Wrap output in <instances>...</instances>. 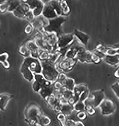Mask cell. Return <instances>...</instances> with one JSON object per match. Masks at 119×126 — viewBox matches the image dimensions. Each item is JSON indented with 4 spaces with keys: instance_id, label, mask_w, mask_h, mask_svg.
Wrapping results in <instances>:
<instances>
[{
    "instance_id": "1",
    "label": "cell",
    "mask_w": 119,
    "mask_h": 126,
    "mask_svg": "<svg viewBox=\"0 0 119 126\" xmlns=\"http://www.w3.org/2000/svg\"><path fill=\"white\" fill-rule=\"evenodd\" d=\"M42 65V74L48 81L53 83L56 81L60 74L57 70L55 63L49 60L41 61Z\"/></svg>"
},
{
    "instance_id": "2",
    "label": "cell",
    "mask_w": 119,
    "mask_h": 126,
    "mask_svg": "<svg viewBox=\"0 0 119 126\" xmlns=\"http://www.w3.org/2000/svg\"><path fill=\"white\" fill-rule=\"evenodd\" d=\"M49 25L43 29L48 32H53L59 37L63 33V26L66 21V16H59L56 18L49 20Z\"/></svg>"
},
{
    "instance_id": "3",
    "label": "cell",
    "mask_w": 119,
    "mask_h": 126,
    "mask_svg": "<svg viewBox=\"0 0 119 126\" xmlns=\"http://www.w3.org/2000/svg\"><path fill=\"white\" fill-rule=\"evenodd\" d=\"M78 61L76 58L70 59L60 56L55 65L59 73H66L71 71L73 69Z\"/></svg>"
},
{
    "instance_id": "4",
    "label": "cell",
    "mask_w": 119,
    "mask_h": 126,
    "mask_svg": "<svg viewBox=\"0 0 119 126\" xmlns=\"http://www.w3.org/2000/svg\"><path fill=\"white\" fill-rule=\"evenodd\" d=\"M92 97H89L84 101L85 104L91 105L94 108L99 107L100 103L105 98V94L103 89L97 90L91 92Z\"/></svg>"
},
{
    "instance_id": "5",
    "label": "cell",
    "mask_w": 119,
    "mask_h": 126,
    "mask_svg": "<svg viewBox=\"0 0 119 126\" xmlns=\"http://www.w3.org/2000/svg\"><path fill=\"white\" fill-rule=\"evenodd\" d=\"M41 113L37 106L32 105L27 108L25 113L26 118L31 125L36 126L38 125V118Z\"/></svg>"
},
{
    "instance_id": "6",
    "label": "cell",
    "mask_w": 119,
    "mask_h": 126,
    "mask_svg": "<svg viewBox=\"0 0 119 126\" xmlns=\"http://www.w3.org/2000/svg\"><path fill=\"white\" fill-rule=\"evenodd\" d=\"M24 61L34 75L42 74V65L41 61L39 58L30 56L26 57Z\"/></svg>"
},
{
    "instance_id": "7",
    "label": "cell",
    "mask_w": 119,
    "mask_h": 126,
    "mask_svg": "<svg viewBox=\"0 0 119 126\" xmlns=\"http://www.w3.org/2000/svg\"><path fill=\"white\" fill-rule=\"evenodd\" d=\"M85 47L82 45L75 38L72 43L69 46V47L65 54V57L74 59L75 58L77 54L81 51L85 50Z\"/></svg>"
},
{
    "instance_id": "8",
    "label": "cell",
    "mask_w": 119,
    "mask_h": 126,
    "mask_svg": "<svg viewBox=\"0 0 119 126\" xmlns=\"http://www.w3.org/2000/svg\"><path fill=\"white\" fill-rule=\"evenodd\" d=\"M99 107L100 109L101 113L104 116L113 114L115 110L116 106L112 100L105 98L100 104Z\"/></svg>"
},
{
    "instance_id": "9",
    "label": "cell",
    "mask_w": 119,
    "mask_h": 126,
    "mask_svg": "<svg viewBox=\"0 0 119 126\" xmlns=\"http://www.w3.org/2000/svg\"><path fill=\"white\" fill-rule=\"evenodd\" d=\"M33 82L32 88L33 90L36 92H39L41 89L52 83L47 81L42 74H35Z\"/></svg>"
},
{
    "instance_id": "10",
    "label": "cell",
    "mask_w": 119,
    "mask_h": 126,
    "mask_svg": "<svg viewBox=\"0 0 119 126\" xmlns=\"http://www.w3.org/2000/svg\"><path fill=\"white\" fill-rule=\"evenodd\" d=\"M74 39L73 34H63L58 37L57 45L59 49L68 47Z\"/></svg>"
},
{
    "instance_id": "11",
    "label": "cell",
    "mask_w": 119,
    "mask_h": 126,
    "mask_svg": "<svg viewBox=\"0 0 119 126\" xmlns=\"http://www.w3.org/2000/svg\"><path fill=\"white\" fill-rule=\"evenodd\" d=\"M45 3L41 0H33L29 4L30 11L35 17L42 15L44 9Z\"/></svg>"
},
{
    "instance_id": "12",
    "label": "cell",
    "mask_w": 119,
    "mask_h": 126,
    "mask_svg": "<svg viewBox=\"0 0 119 126\" xmlns=\"http://www.w3.org/2000/svg\"><path fill=\"white\" fill-rule=\"evenodd\" d=\"M30 11L28 4L21 3L13 12V15L17 18L20 19H25L26 14Z\"/></svg>"
},
{
    "instance_id": "13",
    "label": "cell",
    "mask_w": 119,
    "mask_h": 126,
    "mask_svg": "<svg viewBox=\"0 0 119 126\" xmlns=\"http://www.w3.org/2000/svg\"><path fill=\"white\" fill-rule=\"evenodd\" d=\"M77 61L82 63H93L92 52L86 49L79 52L75 57Z\"/></svg>"
},
{
    "instance_id": "14",
    "label": "cell",
    "mask_w": 119,
    "mask_h": 126,
    "mask_svg": "<svg viewBox=\"0 0 119 126\" xmlns=\"http://www.w3.org/2000/svg\"><path fill=\"white\" fill-rule=\"evenodd\" d=\"M42 15L48 20L55 19L59 16L55 11L49 3L45 4Z\"/></svg>"
},
{
    "instance_id": "15",
    "label": "cell",
    "mask_w": 119,
    "mask_h": 126,
    "mask_svg": "<svg viewBox=\"0 0 119 126\" xmlns=\"http://www.w3.org/2000/svg\"><path fill=\"white\" fill-rule=\"evenodd\" d=\"M73 35L74 38L83 46H86L88 44L90 37L88 35L79 30L75 29L73 31Z\"/></svg>"
},
{
    "instance_id": "16",
    "label": "cell",
    "mask_w": 119,
    "mask_h": 126,
    "mask_svg": "<svg viewBox=\"0 0 119 126\" xmlns=\"http://www.w3.org/2000/svg\"><path fill=\"white\" fill-rule=\"evenodd\" d=\"M31 22L33 27L37 29H44L49 25V21L41 15L35 17Z\"/></svg>"
},
{
    "instance_id": "17",
    "label": "cell",
    "mask_w": 119,
    "mask_h": 126,
    "mask_svg": "<svg viewBox=\"0 0 119 126\" xmlns=\"http://www.w3.org/2000/svg\"><path fill=\"white\" fill-rule=\"evenodd\" d=\"M21 72L26 80L29 82L33 81L35 75L31 72L27 64L24 61L21 65Z\"/></svg>"
},
{
    "instance_id": "18",
    "label": "cell",
    "mask_w": 119,
    "mask_h": 126,
    "mask_svg": "<svg viewBox=\"0 0 119 126\" xmlns=\"http://www.w3.org/2000/svg\"><path fill=\"white\" fill-rule=\"evenodd\" d=\"M25 46L27 49L30 52L31 57L39 58L40 48L35 42L33 41H30L26 43Z\"/></svg>"
},
{
    "instance_id": "19",
    "label": "cell",
    "mask_w": 119,
    "mask_h": 126,
    "mask_svg": "<svg viewBox=\"0 0 119 126\" xmlns=\"http://www.w3.org/2000/svg\"><path fill=\"white\" fill-rule=\"evenodd\" d=\"M55 89L52 83L50 85L41 89L38 93H39L41 96L46 100L48 98L53 95Z\"/></svg>"
},
{
    "instance_id": "20",
    "label": "cell",
    "mask_w": 119,
    "mask_h": 126,
    "mask_svg": "<svg viewBox=\"0 0 119 126\" xmlns=\"http://www.w3.org/2000/svg\"><path fill=\"white\" fill-rule=\"evenodd\" d=\"M45 101H46L49 104V106L54 110L59 111L60 108L61 106V100L53 96H50Z\"/></svg>"
},
{
    "instance_id": "21",
    "label": "cell",
    "mask_w": 119,
    "mask_h": 126,
    "mask_svg": "<svg viewBox=\"0 0 119 126\" xmlns=\"http://www.w3.org/2000/svg\"><path fill=\"white\" fill-rule=\"evenodd\" d=\"M35 42L40 49H41L42 50L47 51L50 53L52 50V47L47 40L43 38L38 39Z\"/></svg>"
},
{
    "instance_id": "22",
    "label": "cell",
    "mask_w": 119,
    "mask_h": 126,
    "mask_svg": "<svg viewBox=\"0 0 119 126\" xmlns=\"http://www.w3.org/2000/svg\"><path fill=\"white\" fill-rule=\"evenodd\" d=\"M74 111L73 105H72L69 102L66 103L62 104L59 110V112L63 114L66 116L70 115Z\"/></svg>"
},
{
    "instance_id": "23",
    "label": "cell",
    "mask_w": 119,
    "mask_h": 126,
    "mask_svg": "<svg viewBox=\"0 0 119 126\" xmlns=\"http://www.w3.org/2000/svg\"><path fill=\"white\" fill-rule=\"evenodd\" d=\"M12 95L9 94H0V110H5L7 105L12 98Z\"/></svg>"
},
{
    "instance_id": "24",
    "label": "cell",
    "mask_w": 119,
    "mask_h": 126,
    "mask_svg": "<svg viewBox=\"0 0 119 126\" xmlns=\"http://www.w3.org/2000/svg\"><path fill=\"white\" fill-rule=\"evenodd\" d=\"M105 63L112 65H118L119 64V56L118 55L110 56L105 55L104 57Z\"/></svg>"
},
{
    "instance_id": "25",
    "label": "cell",
    "mask_w": 119,
    "mask_h": 126,
    "mask_svg": "<svg viewBox=\"0 0 119 126\" xmlns=\"http://www.w3.org/2000/svg\"><path fill=\"white\" fill-rule=\"evenodd\" d=\"M63 88L73 91V88L75 85V82L72 78L66 77L64 80L61 82Z\"/></svg>"
},
{
    "instance_id": "26",
    "label": "cell",
    "mask_w": 119,
    "mask_h": 126,
    "mask_svg": "<svg viewBox=\"0 0 119 126\" xmlns=\"http://www.w3.org/2000/svg\"><path fill=\"white\" fill-rule=\"evenodd\" d=\"M50 119L46 115L41 113L38 121V125L41 126H49L50 125Z\"/></svg>"
},
{
    "instance_id": "27",
    "label": "cell",
    "mask_w": 119,
    "mask_h": 126,
    "mask_svg": "<svg viewBox=\"0 0 119 126\" xmlns=\"http://www.w3.org/2000/svg\"><path fill=\"white\" fill-rule=\"evenodd\" d=\"M48 3L54 9L58 16H63L60 2L57 0H50Z\"/></svg>"
},
{
    "instance_id": "28",
    "label": "cell",
    "mask_w": 119,
    "mask_h": 126,
    "mask_svg": "<svg viewBox=\"0 0 119 126\" xmlns=\"http://www.w3.org/2000/svg\"><path fill=\"white\" fill-rule=\"evenodd\" d=\"M87 88H88L87 85L85 84H75L72 91L73 95L77 96H80V95L81 94L82 92Z\"/></svg>"
},
{
    "instance_id": "29",
    "label": "cell",
    "mask_w": 119,
    "mask_h": 126,
    "mask_svg": "<svg viewBox=\"0 0 119 126\" xmlns=\"http://www.w3.org/2000/svg\"><path fill=\"white\" fill-rule=\"evenodd\" d=\"M60 90L62 98L66 99L67 100H68L69 99H70L72 96L73 94L72 91L64 88L63 87L60 89Z\"/></svg>"
},
{
    "instance_id": "30",
    "label": "cell",
    "mask_w": 119,
    "mask_h": 126,
    "mask_svg": "<svg viewBox=\"0 0 119 126\" xmlns=\"http://www.w3.org/2000/svg\"><path fill=\"white\" fill-rule=\"evenodd\" d=\"M8 57L9 55L7 53L0 54V63H2L5 68H9L10 67V63L7 61Z\"/></svg>"
},
{
    "instance_id": "31",
    "label": "cell",
    "mask_w": 119,
    "mask_h": 126,
    "mask_svg": "<svg viewBox=\"0 0 119 126\" xmlns=\"http://www.w3.org/2000/svg\"><path fill=\"white\" fill-rule=\"evenodd\" d=\"M21 2L20 0H12L9 3V8L8 12L13 13L14 11L19 6Z\"/></svg>"
},
{
    "instance_id": "32",
    "label": "cell",
    "mask_w": 119,
    "mask_h": 126,
    "mask_svg": "<svg viewBox=\"0 0 119 126\" xmlns=\"http://www.w3.org/2000/svg\"><path fill=\"white\" fill-rule=\"evenodd\" d=\"M61 56V54L59 52L56 53H49L48 60L53 63H56L57 61Z\"/></svg>"
},
{
    "instance_id": "33",
    "label": "cell",
    "mask_w": 119,
    "mask_h": 126,
    "mask_svg": "<svg viewBox=\"0 0 119 126\" xmlns=\"http://www.w3.org/2000/svg\"><path fill=\"white\" fill-rule=\"evenodd\" d=\"M60 3L62 10V15L64 16H67L68 15H69V13L70 12V7L65 0L60 2Z\"/></svg>"
},
{
    "instance_id": "34",
    "label": "cell",
    "mask_w": 119,
    "mask_h": 126,
    "mask_svg": "<svg viewBox=\"0 0 119 126\" xmlns=\"http://www.w3.org/2000/svg\"><path fill=\"white\" fill-rule=\"evenodd\" d=\"M85 103L83 101H78L76 103L73 105L74 110L77 112L84 111L85 110Z\"/></svg>"
},
{
    "instance_id": "35",
    "label": "cell",
    "mask_w": 119,
    "mask_h": 126,
    "mask_svg": "<svg viewBox=\"0 0 119 126\" xmlns=\"http://www.w3.org/2000/svg\"><path fill=\"white\" fill-rule=\"evenodd\" d=\"M85 112L89 116H94L96 114L95 108L93 107L91 105L85 104Z\"/></svg>"
},
{
    "instance_id": "36",
    "label": "cell",
    "mask_w": 119,
    "mask_h": 126,
    "mask_svg": "<svg viewBox=\"0 0 119 126\" xmlns=\"http://www.w3.org/2000/svg\"><path fill=\"white\" fill-rule=\"evenodd\" d=\"M112 89L119 101V80L111 86Z\"/></svg>"
},
{
    "instance_id": "37",
    "label": "cell",
    "mask_w": 119,
    "mask_h": 126,
    "mask_svg": "<svg viewBox=\"0 0 119 126\" xmlns=\"http://www.w3.org/2000/svg\"><path fill=\"white\" fill-rule=\"evenodd\" d=\"M89 94H90V91L88 88L84 91L83 92H82L79 96L80 100L84 101L89 97Z\"/></svg>"
},
{
    "instance_id": "38",
    "label": "cell",
    "mask_w": 119,
    "mask_h": 126,
    "mask_svg": "<svg viewBox=\"0 0 119 126\" xmlns=\"http://www.w3.org/2000/svg\"><path fill=\"white\" fill-rule=\"evenodd\" d=\"M92 60L93 63H99L101 60V58L98 54L92 52Z\"/></svg>"
},
{
    "instance_id": "39",
    "label": "cell",
    "mask_w": 119,
    "mask_h": 126,
    "mask_svg": "<svg viewBox=\"0 0 119 126\" xmlns=\"http://www.w3.org/2000/svg\"><path fill=\"white\" fill-rule=\"evenodd\" d=\"M76 116L79 120H84L87 118V114L84 111H79V112H77Z\"/></svg>"
},
{
    "instance_id": "40",
    "label": "cell",
    "mask_w": 119,
    "mask_h": 126,
    "mask_svg": "<svg viewBox=\"0 0 119 126\" xmlns=\"http://www.w3.org/2000/svg\"><path fill=\"white\" fill-rule=\"evenodd\" d=\"M107 49V48L105 47L102 44L98 45L96 47V49L97 51V52L100 53L101 54H103L105 55L106 54Z\"/></svg>"
},
{
    "instance_id": "41",
    "label": "cell",
    "mask_w": 119,
    "mask_h": 126,
    "mask_svg": "<svg viewBox=\"0 0 119 126\" xmlns=\"http://www.w3.org/2000/svg\"><path fill=\"white\" fill-rule=\"evenodd\" d=\"M9 5L5 1L0 4V12L1 13H5L8 12Z\"/></svg>"
},
{
    "instance_id": "42",
    "label": "cell",
    "mask_w": 119,
    "mask_h": 126,
    "mask_svg": "<svg viewBox=\"0 0 119 126\" xmlns=\"http://www.w3.org/2000/svg\"><path fill=\"white\" fill-rule=\"evenodd\" d=\"M75 121L71 119H66L61 123L62 126H73Z\"/></svg>"
},
{
    "instance_id": "43",
    "label": "cell",
    "mask_w": 119,
    "mask_h": 126,
    "mask_svg": "<svg viewBox=\"0 0 119 126\" xmlns=\"http://www.w3.org/2000/svg\"><path fill=\"white\" fill-rule=\"evenodd\" d=\"M35 18V17L34 16L33 13H32L31 11H30L26 14L25 19H27V20H28L29 21L31 22Z\"/></svg>"
},
{
    "instance_id": "44",
    "label": "cell",
    "mask_w": 119,
    "mask_h": 126,
    "mask_svg": "<svg viewBox=\"0 0 119 126\" xmlns=\"http://www.w3.org/2000/svg\"><path fill=\"white\" fill-rule=\"evenodd\" d=\"M105 55H110V56H113L117 55L116 49L114 48H107Z\"/></svg>"
},
{
    "instance_id": "45",
    "label": "cell",
    "mask_w": 119,
    "mask_h": 126,
    "mask_svg": "<svg viewBox=\"0 0 119 126\" xmlns=\"http://www.w3.org/2000/svg\"><path fill=\"white\" fill-rule=\"evenodd\" d=\"M57 120H58L61 123H62L63 121H64L66 119V116L62 113L59 114L57 117Z\"/></svg>"
},
{
    "instance_id": "46",
    "label": "cell",
    "mask_w": 119,
    "mask_h": 126,
    "mask_svg": "<svg viewBox=\"0 0 119 126\" xmlns=\"http://www.w3.org/2000/svg\"><path fill=\"white\" fill-rule=\"evenodd\" d=\"M20 53L23 55H26L27 53L28 52H29V51L28 50L26 47V46H22L20 49Z\"/></svg>"
},
{
    "instance_id": "47",
    "label": "cell",
    "mask_w": 119,
    "mask_h": 126,
    "mask_svg": "<svg viewBox=\"0 0 119 126\" xmlns=\"http://www.w3.org/2000/svg\"><path fill=\"white\" fill-rule=\"evenodd\" d=\"M32 26L28 25L25 28V32L26 33L29 34L31 33V32L32 31Z\"/></svg>"
},
{
    "instance_id": "48",
    "label": "cell",
    "mask_w": 119,
    "mask_h": 126,
    "mask_svg": "<svg viewBox=\"0 0 119 126\" xmlns=\"http://www.w3.org/2000/svg\"><path fill=\"white\" fill-rule=\"evenodd\" d=\"M114 76L115 77L119 78V64L118 68L116 69V70L114 72Z\"/></svg>"
},
{
    "instance_id": "49",
    "label": "cell",
    "mask_w": 119,
    "mask_h": 126,
    "mask_svg": "<svg viewBox=\"0 0 119 126\" xmlns=\"http://www.w3.org/2000/svg\"><path fill=\"white\" fill-rule=\"evenodd\" d=\"M20 0L21 2L22 3L29 5L30 3H31V2L33 0Z\"/></svg>"
},
{
    "instance_id": "50",
    "label": "cell",
    "mask_w": 119,
    "mask_h": 126,
    "mask_svg": "<svg viewBox=\"0 0 119 126\" xmlns=\"http://www.w3.org/2000/svg\"><path fill=\"white\" fill-rule=\"evenodd\" d=\"M73 126H85V125L81 121H75Z\"/></svg>"
},
{
    "instance_id": "51",
    "label": "cell",
    "mask_w": 119,
    "mask_h": 126,
    "mask_svg": "<svg viewBox=\"0 0 119 126\" xmlns=\"http://www.w3.org/2000/svg\"><path fill=\"white\" fill-rule=\"evenodd\" d=\"M41 0L44 3L46 4V3H48L50 1V0Z\"/></svg>"
},
{
    "instance_id": "52",
    "label": "cell",
    "mask_w": 119,
    "mask_h": 126,
    "mask_svg": "<svg viewBox=\"0 0 119 126\" xmlns=\"http://www.w3.org/2000/svg\"><path fill=\"white\" fill-rule=\"evenodd\" d=\"M116 51L117 55H118L119 56V48H117V49H116Z\"/></svg>"
},
{
    "instance_id": "53",
    "label": "cell",
    "mask_w": 119,
    "mask_h": 126,
    "mask_svg": "<svg viewBox=\"0 0 119 126\" xmlns=\"http://www.w3.org/2000/svg\"><path fill=\"white\" fill-rule=\"evenodd\" d=\"M58 1H59V2H62V1H64V0H57Z\"/></svg>"
}]
</instances>
